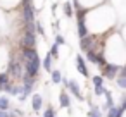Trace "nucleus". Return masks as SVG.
<instances>
[{
  "instance_id": "obj_1",
  "label": "nucleus",
  "mask_w": 126,
  "mask_h": 117,
  "mask_svg": "<svg viewBox=\"0 0 126 117\" xmlns=\"http://www.w3.org/2000/svg\"><path fill=\"white\" fill-rule=\"evenodd\" d=\"M23 65H24V71H26L28 74L36 76V74H38V71H40L42 60H40V57H38V59H33V60H24V62H23Z\"/></svg>"
},
{
  "instance_id": "obj_2",
  "label": "nucleus",
  "mask_w": 126,
  "mask_h": 117,
  "mask_svg": "<svg viewBox=\"0 0 126 117\" xmlns=\"http://www.w3.org/2000/svg\"><path fill=\"white\" fill-rule=\"evenodd\" d=\"M35 43H36V36H35V31H28L24 33L23 40H21V45L23 48H35Z\"/></svg>"
},
{
  "instance_id": "obj_3",
  "label": "nucleus",
  "mask_w": 126,
  "mask_h": 117,
  "mask_svg": "<svg viewBox=\"0 0 126 117\" xmlns=\"http://www.w3.org/2000/svg\"><path fill=\"white\" fill-rule=\"evenodd\" d=\"M102 69H104V76H105L107 79H114L116 74L121 72V65H117V64H107V65L102 67Z\"/></svg>"
},
{
  "instance_id": "obj_4",
  "label": "nucleus",
  "mask_w": 126,
  "mask_h": 117,
  "mask_svg": "<svg viewBox=\"0 0 126 117\" xmlns=\"http://www.w3.org/2000/svg\"><path fill=\"white\" fill-rule=\"evenodd\" d=\"M93 41H95V36H85V38H81V40H79L81 50H85V52L92 50V48H93Z\"/></svg>"
},
{
  "instance_id": "obj_5",
  "label": "nucleus",
  "mask_w": 126,
  "mask_h": 117,
  "mask_svg": "<svg viewBox=\"0 0 126 117\" xmlns=\"http://www.w3.org/2000/svg\"><path fill=\"white\" fill-rule=\"evenodd\" d=\"M21 62H11L9 64V72H11V76H16V78H23V72H21Z\"/></svg>"
},
{
  "instance_id": "obj_6",
  "label": "nucleus",
  "mask_w": 126,
  "mask_h": 117,
  "mask_svg": "<svg viewBox=\"0 0 126 117\" xmlns=\"http://www.w3.org/2000/svg\"><path fill=\"white\" fill-rule=\"evenodd\" d=\"M76 69L83 74V76H88V69H86V64H85V59L81 55H76Z\"/></svg>"
},
{
  "instance_id": "obj_7",
  "label": "nucleus",
  "mask_w": 126,
  "mask_h": 117,
  "mask_svg": "<svg viewBox=\"0 0 126 117\" xmlns=\"http://www.w3.org/2000/svg\"><path fill=\"white\" fill-rule=\"evenodd\" d=\"M69 90H71V93L78 98V100H83V95H81V91H79V86L76 84V81H69V86H67Z\"/></svg>"
},
{
  "instance_id": "obj_8",
  "label": "nucleus",
  "mask_w": 126,
  "mask_h": 117,
  "mask_svg": "<svg viewBox=\"0 0 126 117\" xmlns=\"http://www.w3.org/2000/svg\"><path fill=\"white\" fill-rule=\"evenodd\" d=\"M59 102H61V107H69V105H71V100H69V96L66 95V91H62V93L59 95Z\"/></svg>"
},
{
  "instance_id": "obj_9",
  "label": "nucleus",
  "mask_w": 126,
  "mask_h": 117,
  "mask_svg": "<svg viewBox=\"0 0 126 117\" xmlns=\"http://www.w3.org/2000/svg\"><path fill=\"white\" fill-rule=\"evenodd\" d=\"M43 67H45L48 72H52V53H50V52L47 53V57H45V60H43Z\"/></svg>"
},
{
  "instance_id": "obj_10",
  "label": "nucleus",
  "mask_w": 126,
  "mask_h": 117,
  "mask_svg": "<svg viewBox=\"0 0 126 117\" xmlns=\"http://www.w3.org/2000/svg\"><path fill=\"white\" fill-rule=\"evenodd\" d=\"M42 108V96L40 95H33V110H40Z\"/></svg>"
},
{
  "instance_id": "obj_11",
  "label": "nucleus",
  "mask_w": 126,
  "mask_h": 117,
  "mask_svg": "<svg viewBox=\"0 0 126 117\" xmlns=\"http://www.w3.org/2000/svg\"><path fill=\"white\" fill-rule=\"evenodd\" d=\"M86 59L90 60V62H93V64H97V59H98V53L92 48V50H88L86 52Z\"/></svg>"
},
{
  "instance_id": "obj_12",
  "label": "nucleus",
  "mask_w": 126,
  "mask_h": 117,
  "mask_svg": "<svg viewBox=\"0 0 126 117\" xmlns=\"http://www.w3.org/2000/svg\"><path fill=\"white\" fill-rule=\"evenodd\" d=\"M121 115H123V110H121V108H116V107H110V108H109L107 117H121Z\"/></svg>"
},
{
  "instance_id": "obj_13",
  "label": "nucleus",
  "mask_w": 126,
  "mask_h": 117,
  "mask_svg": "<svg viewBox=\"0 0 126 117\" xmlns=\"http://www.w3.org/2000/svg\"><path fill=\"white\" fill-rule=\"evenodd\" d=\"M9 98L7 96H0V110H7L9 108Z\"/></svg>"
},
{
  "instance_id": "obj_14",
  "label": "nucleus",
  "mask_w": 126,
  "mask_h": 117,
  "mask_svg": "<svg viewBox=\"0 0 126 117\" xmlns=\"http://www.w3.org/2000/svg\"><path fill=\"white\" fill-rule=\"evenodd\" d=\"M62 81V76H61V72L59 71H52V83H61Z\"/></svg>"
},
{
  "instance_id": "obj_15",
  "label": "nucleus",
  "mask_w": 126,
  "mask_h": 117,
  "mask_svg": "<svg viewBox=\"0 0 126 117\" xmlns=\"http://www.w3.org/2000/svg\"><path fill=\"white\" fill-rule=\"evenodd\" d=\"M64 14H66L67 17H73V5L67 4V2L64 4Z\"/></svg>"
},
{
  "instance_id": "obj_16",
  "label": "nucleus",
  "mask_w": 126,
  "mask_h": 117,
  "mask_svg": "<svg viewBox=\"0 0 126 117\" xmlns=\"http://www.w3.org/2000/svg\"><path fill=\"white\" fill-rule=\"evenodd\" d=\"M92 81H93V86H102L104 78H102V76H93V78H92Z\"/></svg>"
},
{
  "instance_id": "obj_17",
  "label": "nucleus",
  "mask_w": 126,
  "mask_h": 117,
  "mask_svg": "<svg viewBox=\"0 0 126 117\" xmlns=\"http://www.w3.org/2000/svg\"><path fill=\"white\" fill-rule=\"evenodd\" d=\"M116 83H117L119 88H126V76H119V78L116 79Z\"/></svg>"
},
{
  "instance_id": "obj_18",
  "label": "nucleus",
  "mask_w": 126,
  "mask_h": 117,
  "mask_svg": "<svg viewBox=\"0 0 126 117\" xmlns=\"http://www.w3.org/2000/svg\"><path fill=\"white\" fill-rule=\"evenodd\" d=\"M90 117H102L100 115V110H98V107H92V110H90Z\"/></svg>"
},
{
  "instance_id": "obj_19",
  "label": "nucleus",
  "mask_w": 126,
  "mask_h": 117,
  "mask_svg": "<svg viewBox=\"0 0 126 117\" xmlns=\"http://www.w3.org/2000/svg\"><path fill=\"white\" fill-rule=\"evenodd\" d=\"M7 83H9V74H0V84L5 86Z\"/></svg>"
},
{
  "instance_id": "obj_20",
  "label": "nucleus",
  "mask_w": 126,
  "mask_h": 117,
  "mask_svg": "<svg viewBox=\"0 0 126 117\" xmlns=\"http://www.w3.org/2000/svg\"><path fill=\"white\" fill-rule=\"evenodd\" d=\"M50 53H52V57H57V55H59V45H57V43H54V45H52Z\"/></svg>"
},
{
  "instance_id": "obj_21",
  "label": "nucleus",
  "mask_w": 126,
  "mask_h": 117,
  "mask_svg": "<svg viewBox=\"0 0 126 117\" xmlns=\"http://www.w3.org/2000/svg\"><path fill=\"white\" fill-rule=\"evenodd\" d=\"M43 117H55V110L50 107V108H47L45 110V114H43Z\"/></svg>"
},
{
  "instance_id": "obj_22",
  "label": "nucleus",
  "mask_w": 126,
  "mask_h": 117,
  "mask_svg": "<svg viewBox=\"0 0 126 117\" xmlns=\"http://www.w3.org/2000/svg\"><path fill=\"white\" fill-rule=\"evenodd\" d=\"M36 31H38V35H40V36H45V31H43V26H42V23H40V21L36 23Z\"/></svg>"
},
{
  "instance_id": "obj_23",
  "label": "nucleus",
  "mask_w": 126,
  "mask_h": 117,
  "mask_svg": "<svg viewBox=\"0 0 126 117\" xmlns=\"http://www.w3.org/2000/svg\"><path fill=\"white\" fill-rule=\"evenodd\" d=\"M55 43H57V45H64V43H66L64 36H62V35H55Z\"/></svg>"
},
{
  "instance_id": "obj_24",
  "label": "nucleus",
  "mask_w": 126,
  "mask_h": 117,
  "mask_svg": "<svg viewBox=\"0 0 126 117\" xmlns=\"http://www.w3.org/2000/svg\"><path fill=\"white\" fill-rule=\"evenodd\" d=\"M105 88L104 86H95V95H105Z\"/></svg>"
},
{
  "instance_id": "obj_25",
  "label": "nucleus",
  "mask_w": 126,
  "mask_h": 117,
  "mask_svg": "<svg viewBox=\"0 0 126 117\" xmlns=\"http://www.w3.org/2000/svg\"><path fill=\"white\" fill-rule=\"evenodd\" d=\"M121 76H126V65L121 67Z\"/></svg>"
},
{
  "instance_id": "obj_26",
  "label": "nucleus",
  "mask_w": 126,
  "mask_h": 117,
  "mask_svg": "<svg viewBox=\"0 0 126 117\" xmlns=\"http://www.w3.org/2000/svg\"><path fill=\"white\" fill-rule=\"evenodd\" d=\"M0 117H9V115L5 114V110H0Z\"/></svg>"
},
{
  "instance_id": "obj_27",
  "label": "nucleus",
  "mask_w": 126,
  "mask_h": 117,
  "mask_svg": "<svg viewBox=\"0 0 126 117\" xmlns=\"http://www.w3.org/2000/svg\"><path fill=\"white\" fill-rule=\"evenodd\" d=\"M9 117H14V115H9Z\"/></svg>"
}]
</instances>
